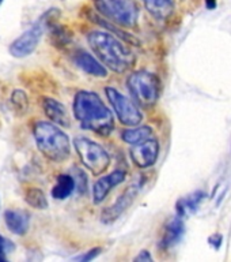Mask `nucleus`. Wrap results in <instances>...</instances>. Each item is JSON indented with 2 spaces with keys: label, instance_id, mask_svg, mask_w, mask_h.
<instances>
[{
  "label": "nucleus",
  "instance_id": "obj_1",
  "mask_svg": "<svg viewBox=\"0 0 231 262\" xmlns=\"http://www.w3.org/2000/svg\"><path fill=\"white\" fill-rule=\"evenodd\" d=\"M73 116L82 128L101 137H108L114 130V118L112 111L94 92L79 90L73 98Z\"/></svg>",
  "mask_w": 231,
  "mask_h": 262
},
{
  "label": "nucleus",
  "instance_id": "obj_2",
  "mask_svg": "<svg viewBox=\"0 0 231 262\" xmlns=\"http://www.w3.org/2000/svg\"><path fill=\"white\" fill-rule=\"evenodd\" d=\"M87 42L94 55L106 69L124 74L134 67L135 55L121 40L105 30H94L87 34Z\"/></svg>",
  "mask_w": 231,
  "mask_h": 262
},
{
  "label": "nucleus",
  "instance_id": "obj_3",
  "mask_svg": "<svg viewBox=\"0 0 231 262\" xmlns=\"http://www.w3.org/2000/svg\"><path fill=\"white\" fill-rule=\"evenodd\" d=\"M33 135L37 149L53 163H63L71 155L69 137L56 123L38 120L33 127Z\"/></svg>",
  "mask_w": 231,
  "mask_h": 262
},
{
  "label": "nucleus",
  "instance_id": "obj_4",
  "mask_svg": "<svg viewBox=\"0 0 231 262\" xmlns=\"http://www.w3.org/2000/svg\"><path fill=\"white\" fill-rule=\"evenodd\" d=\"M126 88L132 100L144 110L152 108L161 94L159 78L146 70H139L131 74L126 79Z\"/></svg>",
  "mask_w": 231,
  "mask_h": 262
},
{
  "label": "nucleus",
  "instance_id": "obj_5",
  "mask_svg": "<svg viewBox=\"0 0 231 262\" xmlns=\"http://www.w3.org/2000/svg\"><path fill=\"white\" fill-rule=\"evenodd\" d=\"M94 6L98 14L110 24L125 29L138 25L139 7L135 0H94Z\"/></svg>",
  "mask_w": 231,
  "mask_h": 262
},
{
  "label": "nucleus",
  "instance_id": "obj_6",
  "mask_svg": "<svg viewBox=\"0 0 231 262\" xmlns=\"http://www.w3.org/2000/svg\"><path fill=\"white\" fill-rule=\"evenodd\" d=\"M73 147L81 159V163L93 175H102L109 168V153L93 139L86 138V137H76L73 139Z\"/></svg>",
  "mask_w": 231,
  "mask_h": 262
},
{
  "label": "nucleus",
  "instance_id": "obj_7",
  "mask_svg": "<svg viewBox=\"0 0 231 262\" xmlns=\"http://www.w3.org/2000/svg\"><path fill=\"white\" fill-rule=\"evenodd\" d=\"M106 97L109 100L110 106L113 108L114 114L117 116L121 124L128 127L139 126L143 120V114L140 112V106L125 94L118 92L116 88L108 86L105 88Z\"/></svg>",
  "mask_w": 231,
  "mask_h": 262
},
{
  "label": "nucleus",
  "instance_id": "obj_8",
  "mask_svg": "<svg viewBox=\"0 0 231 262\" xmlns=\"http://www.w3.org/2000/svg\"><path fill=\"white\" fill-rule=\"evenodd\" d=\"M41 37H42V25L37 24L23 32L18 38L12 41L10 45V55L16 59H23L30 56L40 44Z\"/></svg>",
  "mask_w": 231,
  "mask_h": 262
},
{
  "label": "nucleus",
  "instance_id": "obj_9",
  "mask_svg": "<svg viewBox=\"0 0 231 262\" xmlns=\"http://www.w3.org/2000/svg\"><path fill=\"white\" fill-rule=\"evenodd\" d=\"M130 156L132 163L138 168L147 169V168L152 167L159 156V142L158 139L150 138L140 142L138 145H134L131 147Z\"/></svg>",
  "mask_w": 231,
  "mask_h": 262
},
{
  "label": "nucleus",
  "instance_id": "obj_10",
  "mask_svg": "<svg viewBox=\"0 0 231 262\" xmlns=\"http://www.w3.org/2000/svg\"><path fill=\"white\" fill-rule=\"evenodd\" d=\"M139 191V184H131L128 187L124 190L122 194L118 195V198L114 201L113 205H110L108 208L102 212L101 214V220L102 223H105V224H110V223H113L118 219V217L121 216L122 213L125 212L126 209L130 208L134 200L136 198Z\"/></svg>",
  "mask_w": 231,
  "mask_h": 262
},
{
  "label": "nucleus",
  "instance_id": "obj_11",
  "mask_svg": "<svg viewBox=\"0 0 231 262\" xmlns=\"http://www.w3.org/2000/svg\"><path fill=\"white\" fill-rule=\"evenodd\" d=\"M125 171H121V169H116V171L110 172L108 175L101 176L93 186L94 204L99 205L102 201H105L106 196L109 195V192L112 191L116 186L121 184L122 182L125 180Z\"/></svg>",
  "mask_w": 231,
  "mask_h": 262
},
{
  "label": "nucleus",
  "instance_id": "obj_12",
  "mask_svg": "<svg viewBox=\"0 0 231 262\" xmlns=\"http://www.w3.org/2000/svg\"><path fill=\"white\" fill-rule=\"evenodd\" d=\"M73 63L89 75L97 78L108 77V69L105 66L102 64L97 56H93L85 49H78L76 52L73 53Z\"/></svg>",
  "mask_w": 231,
  "mask_h": 262
},
{
  "label": "nucleus",
  "instance_id": "obj_13",
  "mask_svg": "<svg viewBox=\"0 0 231 262\" xmlns=\"http://www.w3.org/2000/svg\"><path fill=\"white\" fill-rule=\"evenodd\" d=\"M42 110H44L46 118L50 122L56 123L57 126L69 127V124H71L68 111H67L64 104L57 101L56 98L44 97V100H42Z\"/></svg>",
  "mask_w": 231,
  "mask_h": 262
},
{
  "label": "nucleus",
  "instance_id": "obj_14",
  "mask_svg": "<svg viewBox=\"0 0 231 262\" xmlns=\"http://www.w3.org/2000/svg\"><path fill=\"white\" fill-rule=\"evenodd\" d=\"M185 232V225H184V217L177 216L173 217L165 227V232L161 239V249L169 250L174 247L184 236Z\"/></svg>",
  "mask_w": 231,
  "mask_h": 262
},
{
  "label": "nucleus",
  "instance_id": "obj_15",
  "mask_svg": "<svg viewBox=\"0 0 231 262\" xmlns=\"http://www.w3.org/2000/svg\"><path fill=\"white\" fill-rule=\"evenodd\" d=\"M4 223L7 225V228L10 229V232L20 236V235H24L29 231L30 216L23 210L8 209V210L4 212Z\"/></svg>",
  "mask_w": 231,
  "mask_h": 262
},
{
  "label": "nucleus",
  "instance_id": "obj_16",
  "mask_svg": "<svg viewBox=\"0 0 231 262\" xmlns=\"http://www.w3.org/2000/svg\"><path fill=\"white\" fill-rule=\"evenodd\" d=\"M144 7L157 19H167L174 11L173 0H142Z\"/></svg>",
  "mask_w": 231,
  "mask_h": 262
},
{
  "label": "nucleus",
  "instance_id": "obj_17",
  "mask_svg": "<svg viewBox=\"0 0 231 262\" xmlns=\"http://www.w3.org/2000/svg\"><path fill=\"white\" fill-rule=\"evenodd\" d=\"M75 187H76V183H75L73 176L68 173H61L57 176L56 184L53 186L52 196L55 200H67L72 194Z\"/></svg>",
  "mask_w": 231,
  "mask_h": 262
},
{
  "label": "nucleus",
  "instance_id": "obj_18",
  "mask_svg": "<svg viewBox=\"0 0 231 262\" xmlns=\"http://www.w3.org/2000/svg\"><path fill=\"white\" fill-rule=\"evenodd\" d=\"M121 138L124 142L134 146V145L152 138V128L150 126H134L122 131Z\"/></svg>",
  "mask_w": 231,
  "mask_h": 262
},
{
  "label": "nucleus",
  "instance_id": "obj_19",
  "mask_svg": "<svg viewBox=\"0 0 231 262\" xmlns=\"http://www.w3.org/2000/svg\"><path fill=\"white\" fill-rule=\"evenodd\" d=\"M206 194L201 191H197L192 195H188L185 198H181V200L177 202V214L181 217L189 216L192 213H195L197 209H199L201 201L204 200Z\"/></svg>",
  "mask_w": 231,
  "mask_h": 262
},
{
  "label": "nucleus",
  "instance_id": "obj_20",
  "mask_svg": "<svg viewBox=\"0 0 231 262\" xmlns=\"http://www.w3.org/2000/svg\"><path fill=\"white\" fill-rule=\"evenodd\" d=\"M24 201L29 206H32L34 209H44L48 208V200H46V195L45 192L41 190V188L37 187H30L24 194Z\"/></svg>",
  "mask_w": 231,
  "mask_h": 262
},
{
  "label": "nucleus",
  "instance_id": "obj_21",
  "mask_svg": "<svg viewBox=\"0 0 231 262\" xmlns=\"http://www.w3.org/2000/svg\"><path fill=\"white\" fill-rule=\"evenodd\" d=\"M11 102L14 104L16 110L26 111L29 105L28 96L24 93L23 90H14V93L11 96Z\"/></svg>",
  "mask_w": 231,
  "mask_h": 262
},
{
  "label": "nucleus",
  "instance_id": "obj_22",
  "mask_svg": "<svg viewBox=\"0 0 231 262\" xmlns=\"http://www.w3.org/2000/svg\"><path fill=\"white\" fill-rule=\"evenodd\" d=\"M14 249H15V245L10 239H6L0 235V261H6L7 254L14 251Z\"/></svg>",
  "mask_w": 231,
  "mask_h": 262
},
{
  "label": "nucleus",
  "instance_id": "obj_23",
  "mask_svg": "<svg viewBox=\"0 0 231 262\" xmlns=\"http://www.w3.org/2000/svg\"><path fill=\"white\" fill-rule=\"evenodd\" d=\"M78 171V178H75L73 176V179H75V183H76V187L78 190H79V192L81 194H83V192L86 191V184H87V179H86V175L85 172H82L81 169H76Z\"/></svg>",
  "mask_w": 231,
  "mask_h": 262
},
{
  "label": "nucleus",
  "instance_id": "obj_24",
  "mask_svg": "<svg viewBox=\"0 0 231 262\" xmlns=\"http://www.w3.org/2000/svg\"><path fill=\"white\" fill-rule=\"evenodd\" d=\"M99 253H101V249H99V247H97V249L90 250V251H87V253L83 254V255H81V257H78L76 259H79V261H83V262L91 261V259H94V258L97 257Z\"/></svg>",
  "mask_w": 231,
  "mask_h": 262
},
{
  "label": "nucleus",
  "instance_id": "obj_25",
  "mask_svg": "<svg viewBox=\"0 0 231 262\" xmlns=\"http://www.w3.org/2000/svg\"><path fill=\"white\" fill-rule=\"evenodd\" d=\"M135 261L136 262H144V261H147V262H151L152 261V257H151V254L148 253V251H147V250H142V251H140V253L138 254V255H136V257H135Z\"/></svg>",
  "mask_w": 231,
  "mask_h": 262
},
{
  "label": "nucleus",
  "instance_id": "obj_26",
  "mask_svg": "<svg viewBox=\"0 0 231 262\" xmlns=\"http://www.w3.org/2000/svg\"><path fill=\"white\" fill-rule=\"evenodd\" d=\"M206 6L208 10H214L216 7V0H206Z\"/></svg>",
  "mask_w": 231,
  "mask_h": 262
},
{
  "label": "nucleus",
  "instance_id": "obj_27",
  "mask_svg": "<svg viewBox=\"0 0 231 262\" xmlns=\"http://www.w3.org/2000/svg\"><path fill=\"white\" fill-rule=\"evenodd\" d=\"M2 2H3V0H0V4H2Z\"/></svg>",
  "mask_w": 231,
  "mask_h": 262
}]
</instances>
